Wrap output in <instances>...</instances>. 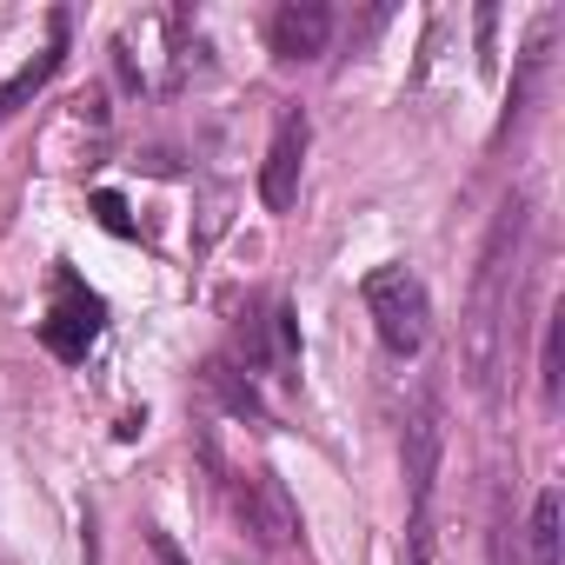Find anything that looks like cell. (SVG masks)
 Returning a JSON list of instances; mask_svg holds the SVG:
<instances>
[{
  "instance_id": "obj_1",
  "label": "cell",
  "mask_w": 565,
  "mask_h": 565,
  "mask_svg": "<svg viewBox=\"0 0 565 565\" xmlns=\"http://www.w3.org/2000/svg\"><path fill=\"white\" fill-rule=\"evenodd\" d=\"M525 200L512 193L479 246V266H472V300H466V373L479 393H492V373H499V347H505V320L519 307V259H525Z\"/></svg>"
},
{
  "instance_id": "obj_2",
  "label": "cell",
  "mask_w": 565,
  "mask_h": 565,
  "mask_svg": "<svg viewBox=\"0 0 565 565\" xmlns=\"http://www.w3.org/2000/svg\"><path fill=\"white\" fill-rule=\"evenodd\" d=\"M439 452H446V419L439 399H419L406 419V565H433V492H439Z\"/></svg>"
},
{
  "instance_id": "obj_3",
  "label": "cell",
  "mask_w": 565,
  "mask_h": 565,
  "mask_svg": "<svg viewBox=\"0 0 565 565\" xmlns=\"http://www.w3.org/2000/svg\"><path fill=\"white\" fill-rule=\"evenodd\" d=\"M360 300H366L373 333H380L386 353L413 360V353L426 347V320H433V313H426V287H419L413 266H373V273L360 279Z\"/></svg>"
},
{
  "instance_id": "obj_4",
  "label": "cell",
  "mask_w": 565,
  "mask_h": 565,
  "mask_svg": "<svg viewBox=\"0 0 565 565\" xmlns=\"http://www.w3.org/2000/svg\"><path fill=\"white\" fill-rule=\"evenodd\" d=\"M100 320H107L100 294L87 287L74 266H61V273H54V307H47V320H41V347H47L54 360L81 366V360H87V347L100 340Z\"/></svg>"
},
{
  "instance_id": "obj_5",
  "label": "cell",
  "mask_w": 565,
  "mask_h": 565,
  "mask_svg": "<svg viewBox=\"0 0 565 565\" xmlns=\"http://www.w3.org/2000/svg\"><path fill=\"white\" fill-rule=\"evenodd\" d=\"M300 160H307V114H279L273 147H266V167H259V200L273 213H287L300 200Z\"/></svg>"
},
{
  "instance_id": "obj_6",
  "label": "cell",
  "mask_w": 565,
  "mask_h": 565,
  "mask_svg": "<svg viewBox=\"0 0 565 565\" xmlns=\"http://www.w3.org/2000/svg\"><path fill=\"white\" fill-rule=\"evenodd\" d=\"M327 41H333L327 0H287V8L273 14V54L279 61H313V54H327Z\"/></svg>"
},
{
  "instance_id": "obj_7",
  "label": "cell",
  "mask_w": 565,
  "mask_h": 565,
  "mask_svg": "<svg viewBox=\"0 0 565 565\" xmlns=\"http://www.w3.org/2000/svg\"><path fill=\"white\" fill-rule=\"evenodd\" d=\"M61 61H67V14L54 8V14H47V47H41V61H28L8 87H0V120H8L14 107H28V100H34V94L61 74Z\"/></svg>"
},
{
  "instance_id": "obj_8",
  "label": "cell",
  "mask_w": 565,
  "mask_h": 565,
  "mask_svg": "<svg viewBox=\"0 0 565 565\" xmlns=\"http://www.w3.org/2000/svg\"><path fill=\"white\" fill-rule=\"evenodd\" d=\"M253 525H259L266 545H279V539L300 532V512L287 505V486H279V472H259V479H253Z\"/></svg>"
},
{
  "instance_id": "obj_9",
  "label": "cell",
  "mask_w": 565,
  "mask_h": 565,
  "mask_svg": "<svg viewBox=\"0 0 565 565\" xmlns=\"http://www.w3.org/2000/svg\"><path fill=\"white\" fill-rule=\"evenodd\" d=\"M206 393H213L233 419H259V393H253V380L233 373L226 360H206Z\"/></svg>"
},
{
  "instance_id": "obj_10",
  "label": "cell",
  "mask_w": 565,
  "mask_h": 565,
  "mask_svg": "<svg viewBox=\"0 0 565 565\" xmlns=\"http://www.w3.org/2000/svg\"><path fill=\"white\" fill-rule=\"evenodd\" d=\"M532 565H558V492L552 486L532 499Z\"/></svg>"
},
{
  "instance_id": "obj_11",
  "label": "cell",
  "mask_w": 565,
  "mask_h": 565,
  "mask_svg": "<svg viewBox=\"0 0 565 565\" xmlns=\"http://www.w3.org/2000/svg\"><path fill=\"white\" fill-rule=\"evenodd\" d=\"M94 213H100V226H107V233H134V220H127V200H120V193H94Z\"/></svg>"
},
{
  "instance_id": "obj_12",
  "label": "cell",
  "mask_w": 565,
  "mask_h": 565,
  "mask_svg": "<svg viewBox=\"0 0 565 565\" xmlns=\"http://www.w3.org/2000/svg\"><path fill=\"white\" fill-rule=\"evenodd\" d=\"M545 399H558V320L545 327Z\"/></svg>"
}]
</instances>
